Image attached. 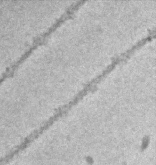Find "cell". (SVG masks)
Here are the masks:
<instances>
[{"label":"cell","instance_id":"cell-1","mask_svg":"<svg viewBox=\"0 0 156 165\" xmlns=\"http://www.w3.org/2000/svg\"><path fill=\"white\" fill-rule=\"evenodd\" d=\"M57 25L56 24H54L53 26H52L51 28H50V29L48 30V31H47L46 32H45L43 34L41 37H39L38 38V39H37L36 42L34 43V45H32V46L30 48V49H29L28 51H27L25 53V54L22 55V56L19 58V59L17 61L16 63H14L13 65H12L11 67L9 68L8 69H7V72H4L3 73V74L2 75L1 77H0V84L3 82V81L5 79L8 77V76L9 75H11V74L12 73H13V72L14 71V70L16 69V68H17V67H18V65L21 63L23 61L25 58H26L28 55L31 54V52L35 48H36L37 45H39L44 40V39L45 37H46L48 35H49L50 32H52V30H53L55 28L57 27Z\"/></svg>","mask_w":156,"mask_h":165}]
</instances>
